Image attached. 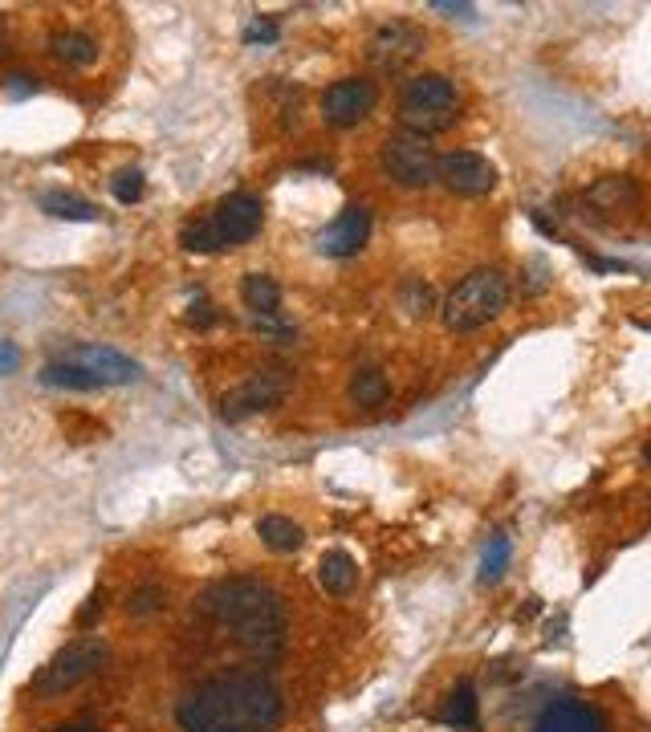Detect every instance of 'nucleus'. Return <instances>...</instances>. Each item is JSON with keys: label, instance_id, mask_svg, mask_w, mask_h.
Segmentation results:
<instances>
[{"label": "nucleus", "instance_id": "1", "mask_svg": "<svg viewBox=\"0 0 651 732\" xmlns=\"http://www.w3.org/2000/svg\"><path fill=\"white\" fill-rule=\"evenodd\" d=\"M281 716V688L261 667L200 680L175 704V724L184 732H277Z\"/></svg>", "mask_w": 651, "mask_h": 732}, {"label": "nucleus", "instance_id": "2", "mask_svg": "<svg viewBox=\"0 0 651 732\" xmlns=\"http://www.w3.org/2000/svg\"><path fill=\"white\" fill-rule=\"evenodd\" d=\"M200 610L257 659H277L285 643V606L261 578H220L200 594Z\"/></svg>", "mask_w": 651, "mask_h": 732}, {"label": "nucleus", "instance_id": "3", "mask_svg": "<svg viewBox=\"0 0 651 732\" xmlns=\"http://www.w3.org/2000/svg\"><path fill=\"white\" fill-rule=\"evenodd\" d=\"M505 305H509V277L501 269H472L444 297L440 318L452 334H472V330L489 326L493 318H501Z\"/></svg>", "mask_w": 651, "mask_h": 732}, {"label": "nucleus", "instance_id": "4", "mask_svg": "<svg viewBox=\"0 0 651 732\" xmlns=\"http://www.w3.org/2000/svg\"><path fill=\"white\" fill-rule=\"evenodd\" d=\"M460 90L448 74H411L399 90V122L411 135H440L456 122Z\"/></svg>", "mask_w": 651, "mask_h": 732}, {"label": "nucleus", "instance_id": "5", "mask_svg": "<svg viewBox=\"0 0 651 732\" xmlns=\"http://www.w3.org/2000/svg\"><path fill=\"white\" fill-rule=\"evenodd\" d=\"M106 659H110V647L102 639H94V635L74 639V643H66L62 651H57L45 667H37L33 692H41V696H62V692L86 684L90 676H98V671L106 667Z\"/></svg>", "mask_w": 651, "mask_h": 732}, {"label": "nucleus", "instance_id": "6", "mask_svg": "<svg viewBox=\"0 0 651 732\" xmlns=\"http://www.w3.org/2000/svg\"><path fill=\"white\" fill-rule=\"evenodd\" d=\"M379 167L399 188H432L436 183V147L424 135H387L379 147Z\"/></svg>", "mask_w": 651, "mask_h": 732}, {"label": "nucleus", "instance_id": "7", "mask_svg": "<svg viewBox=\"0 0 651 732\" xmlns=\"http://www.w3.org/2000/svg\"><path fill=\"white\" fill-rule=\"evenodd\" d=\"M428 53V33L416 25V21H387L371 33L367 41V61L383 74H399L407 70L411 61H420Z\"/></svg>", "mask_w": 651, "mask_h": 732}, {"label": "nucleus", "instance_id": "8", "mask_svg": "<svg viewBox=\"0 0 651 732\" xmlns=\"http://www.w3.org/2000/svg\"><path fill=\"white\" fill-rule=\"evenodd\" d=\"M204 224L216 240V249H236V244H249L261 232L265 204L253 192H232L212 208V216H204Z\"/></svg>", "mask_w": 651, "mask_h": 732}, {"label": "nucleus", "instance_id": "9", "mask_svg": "<svg viewBox=\"0 0 651 732\" xmlns=\"http://www.w3.org/2000/svg\"><path fill=\"white\" fill-rule=\"evenodd\" d=\"M379 106V86L371 78H338L322 94V122L326 127H359V122Z\"/></svg>", "mask_w": 651, "mask_h": 732}, {"label": "nucleus", "instance_id": "10", "mask_svg": "<svg viewBox=\"0 0 651 732\" xmlns=\"http://www.w3.org/2000/svg\"><path fill=\"white\" fill-rule=\"evenodd\" d=\"M436 183L452 196H489L497 188V167L481 151H444L436 155Z\"/></svg>", "mask_w": 651, "mask_h": 732}, {"label": "nucleus", "instance_id": "11", "mask_svg": "<svg viewBox=\"0 0 651 732\" xmlns=\"http://www.w3.org/2000/svg\"><path fill=\"white\" fill-rule=\"evenodd\" d=\"M289 395V379L285 371H257L253 379H245L236 391H228L220 399V415L224 419H245V415H257V411H273L281 407V399Z\"/></svg>", "mask_w": 651, "mask_h": 732}, {"label": "nucleus", "instance_id": "12", "mask_svg": "<svg viewBox=\"0 0 651 732\" xmlns=\"http://www.w3.org/2000/svg\"><path fill=\"white\" fill-rule=\"evenodd\" d=\"M367 240H371V208H367V204H346V208L318 232V253L342 261V257L363 253Z\"/></svg>", "mask_w": 651, "mask_h": 732}, {"label": "nucleus", "instance_id": "13", "mask_svg": "<svg viewBox=\"0 0 651 732\" xmlns=\"http://www.w3.org/2000/svg\"><path fill=\"white\" fill-rule=\"evenodd\" d=\"M534 732H611V724L599 704H590L582 696H558L542 708V716L534 720Z\"/></svg>", "mask_w": 651, "mask_h": 732}, {"label": "nucleus", "instance_id": "14", "mask_svg": "<svg viewBox=\"0 0 651 732\" xmlns=\"http://www.w3.org/2000/svg\"><path fill=\"white\" fill-rule=\"evenodd\" d=\"M66 362H74V366H82V371H90L102 387H110V383H135V379H139V366H135L127 354H118V350H110V346H94V342H78V346L66 354Z\"/></svg>", "mask_w": 651, "mask_h": 732}, {"label": "nucleus", "instance_id": "15", "mask_svg": "<svg viewBox=\"0 0 651 732\" xmlns=\"http://www.w3.org/2000/svg\"><path fill=\"white\" fill-rule=\"evenodd\" d=\"M639 200H643V192H639V183L631 175H603L586 188V204L595 212H603V216L631 212V208H639Z\"/></svg>", "mask_w": 651, "mask_h": 732}, {"label": "nucleus", "instance_id": "16", "mask_svg": "<svg viewBox=\"0 0 651 732\" xmlns=\"http://www.w3.org/2000/svg\"><path fill=\"white\" fill-rule=\"evenodd\" d=\"M440 720L456 732H477L481 728V700H477V684L472 680H460L448 696H444V708H440Z\"/></svg>", "mask_w": 651, "mask_h": 732}, {"label": "nucleus", "instance_id": "17", "mask_svg": "<svg viewBox=\"0 0 651 732\" xmlns=\"http://www.w3.org/2000/svg\"><path fill=\"white\" fill-rule=\"evenodd\" d=\"M49 53L62 61V66L86 70V66H94V57H98V41L86 29H53L49 33Z\"/></svg>", "mask_w": 651, "mask_h": 732}, {"label": "nucleus", "instance_id": "18", "mask_svg": "<svg viewBox=\"0 0 651 732\" xmlns=\"http://www.w3.org/2000/svg\"><path fill=\"white\" fill-rule=\"evenodd\" d=\"M318 582L326 594L342 598L354 590V582H359V566H354V558L346 554V549H326L322 562H318Z\"/></svg>", "mask_w": 651, "mask_h": 732}, {"label": "nucleus", "instance_id": "19", "mask_svg": "<svg viewBox=\"0 0 651 732\" xmlns=\"http://www.w3.org/2000/svg\"><path fill=\"white\" fill-rule=\"evenodd\" d=\"M257 537L273 549V554H293V549H302L306 541V529L293 521V517H281V513H265L257 521Z\"/></svg>", "mask_w": 651, "mask_h": 732}, {"label": "nucleus", "instance_id": "20", "mask_svg": "<svg viewBox=\"0 0 651 732\" xmlns=\"http://www.w3.org/2000/svg\"><path fill=\"white\" fill-rule=\"evenodd\" d=\"M241 301L249 305L253 318H269V314H277V305H281V285L269 273H245Z\"/></svg>", "mask_w": 651, "mask_h": 732}, {"label": "nucleus", "instance_id": "21", "mask_svg": "<svg viewBox=\"0 0 651 732\" xmlns=\"http://www.w3.org/2000/svg\"><path fill=\"white\" fill-rule=\"evenodd\" d=\"M387 395H391V383L379 366H359V371L350 375V403L354 407H379Z\"/></svg>", "mask_w": 651, "mask_h": 732}, {"label": "nucleus", "instance_id": "22", "mask_svg": "<svg viewBox=\"0 0 651 732\" xmlns=\"http://www.w3.org/2000/svg\"><path fill=\"white\" fill-rule=\"evenodd\" d=\"M37 379H41L45 387H62V391H98V387H102L90 371H82V366H74V362H66V358L45 362Z\"/></svg>", "mask_w": 651, "mask_h": 732}, {"label": "nucleus", "instance_id": "23", "mask_svg": "<svg viewBox=\"0 0 651 732\" xmlns=\"http://www.w3.org/2000/svg\"><path fill=\"white\" fill-rule=\"evenodd\" d=\"M41 212L53 216V220H82V224L98 220V208L90 200L74 196V192H45L41 196Z\"/></svg>", "mask_w": 651, "mask_h": 732}, {"label": "nucleus", "instance_id": "24", "mask_svg": "<svg viewBox=\"0 0 651 732\" xmlns=\"http://www.w3.org/2000/svg\"><path fill=\"white\" fill-rule=\"evenodd\" d=\"M110 192H114L118 204H139L143 192H147V179H143L139 167H118L114 179H110Z\"/></svg>", "mask_w": 651, "mask_h": 732}, {"label": "nucleus", "instance_id": "25", "mask_svg": "<svg viewBox=\"0 0 651 732\" xmlns=\"http://www.w3.org/2000/svg\"><path fill=\"white\" fill-rule=\"evenodd\" d=\"M509 554H513V545H509V537H489V549H485V562H481V582H497L501 574H505V566H509Z\"/></svg>", "mask_w": 651, "mask_h": 732}, {"label": "nucleus", "instance_id": "26", "mask_svg": "<svg viewBox=\"0 0 651 732\" xmlns=\"http://www.w3.org/2000/svg\"><path fill=\"white\" fill-rule=\"evenodd\" d=\"M163 598H167V590H163V586H155V582H147V586H139V590L127 598V615H131V619L155 615V610L163 606Z\"/></svg>", "mask_w": 651, "mask_h": 732}, {"label": "nucleus", "instance_id": "27", "mask_svg": "<svg viewBox=\"0 0 651 732\" xmlns=\"http://www.w3.org/2000/svg\"><path fill=\"white\" fill-rule=\"evenodd\" d=\"M403 305H407V310L416 314V318H428V314H432V289H428L424 281H407V285H403Z\"/></svg>", "mask_w": 651, "mask_h": 732}, {"label": "nucleus", "instance_id": "28", "mask_svg": "<svg viewBox=\"0 0 651 732\" xmlns=\"http://www.w3.org/2000/svg\"><path fill=\"white\" fill-rule=\"evenodd\" d=\"M277 37H281L277 17H253V21H249V29L241 33V41H245V45H269V41H277Z\"/></svg>", "mask_w": 651, "mask_h": 732}, {"label": "nucleus", "instance_id": "29", "mask_svg": "<svg viewBox=\"0 0 651 732\" xmlns=\"http://www.w3.org/2000/svg\"><path fill=\"white\" fill-rule=\"evenodd\" d=\"M102 610H106V594H102V590H94V594L86 598V606L78 610V619H74V623L86 631V627H94V619H102Z\"/></svg>", "mask_w": 651, "mask_h": 732}, {"label": "nucleus", "instance_id": "30", "mask_svg": "<svg viewBox=\"0 0 651 732\" xmlns=\"http://www.w3.org/2000/svg\"><path fill=\"white\" fill-rule=\"evenodd\" d=\"M188 322H192V326H200V330L216 322V314H212V305H208L204 297H196V301L188 305Z\"/></svg>", "mask_w": 651, "mask_h": 732}, {"label": "nucleus", "instance_id": "31", "mask_svg": "<svg viewBox=\"0 0 651 732\" xmlns=\"http://www.w3.org/2000/svg\"><path fill=\"white\" fill-rule=\"evenodd\" d=\"M21 366V350L13 342H0V375H13Z\"/></svg>", "mask_w": 651, "mask_h": 732}, {"label": "nucleus", "instance_id": "32", "mask_svg": "<svg viewBox=\"0 0 651 732\" xmlns=\"http://www.w3.org/2000/svg\"><path fill=\"white\" fill-rule=\"evenodd\" d=\"M5 90H9L13 98H29V94L37 90V78H29V74H13V78L5 82Z\"/></svg>", "mask_w": 651, "mask_h": 732}, {"label": "nucleus", "instance_id": "33", "mask_svg": "<svg viewBox=\"0 0 651 732\" xmlns=\"http://www.w3.org/2000/svg\"><path fill=\"white\" fill-rule=\"evenodd\" d=\"M53 732H94V728H82V724H66V728H53Z\"/></svg>", "mask_w": 651, "mask_h": 732}]
</instances>
